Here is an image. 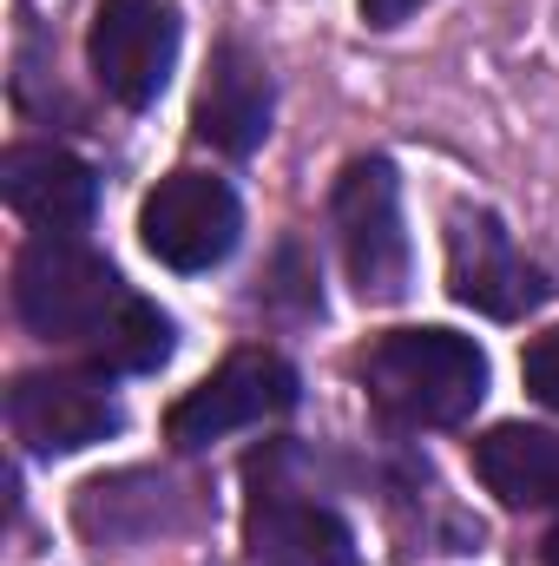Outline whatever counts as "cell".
<instances>
[{"label": "cell", "mask_w": 559, "mask_h": 566, "mask_svg": "<svg viewBox=\"0 0 559 566\" xmlns=\"http://www.w3.org/2000/svg\"><path fill=\"white\" fill-rule=\"evenodd\" d=\"M171 343H178V329H171V316L133 290V303L106 323V336L93 343V363L106 369V376H151V369H165L171 363Z\"/></svg>", "instance_id": "13"}, {"label": "cell", "mask_w": 559, "mask_h": 566, "mask_svg": "<svg viewBox=\"0 0 559 566\" xmlns=\"http://www.w3.org/2000/svg\"><path fill=\"white\" fill-rule=\"evenodd\" d=\"M474 474L507 507H559V434L534 422H500L474 441Z\"/></svg>", "instance_id": "12"}, {"label": "cell", "mask_w": 559, "mask_h": 566, "mask_svg": "<svg viewBox=\"0 0 559 566\" xmlns=\"http://www.w3.org/2000/svg\"><path fill=\"white\" fill-rule=\"evenodd\" d=\"M251 481H257L244 507L251 566H362L356 527L329 501H309L303 488H283L271 474H251Z\"/></svg>", "instance_id": "9"}, {"label": "cell", "mask_w": 559, "mask_h": 566, "mask_svg": "<svg viewBox=\"0 0 559 566\" xmlns=\"http://www.w3.org/2000/svg\"><path fill=\"white\" fill-rule=\"evenodd\" d=\"M540 560H547V566H559V527L547 534V541H540Z\"/></svg>", "instance_id": "16"}, {"label": "cell", "mask_w": 559, "mask_h": 566, "mask_svg": "<svg viewBox=\"0 0 559 566\" xmlns=\"http://www.w3.org/2000/svg\"><path fill=\"white\" fill-rule=\"evenodd\" d=\"M139 238L158 264H171V271H184V277H191V271H218V264L238 251V238H244V205H238V191H231L224 178H211V171H171V178H158V191L145 198Z\"/></svg>", "instance_id": "5"}, {"label": "cell", "mask_w": 559, "mask_h": 566, "mask_svg": "<svg viewBox=\"0 0 559 566\" xmlns=\"http://www.w3.org/2000/svg\"><path fill=\"white\" fill-rule=\"evenodd\" d=\"M447 290L467 310L500 316V323H514V316H527L553 296L547 271L520 258L514 231L494 211H454L447 218Z\"/></svg>", "instance_id": "8"}, {"label": "cell", "mask_w": 559, "mask_h": 566, "mask_svg": "<svg viewBox=\"0 0 559 566\" xmlns=\"http://www.w3.org/2000/svg\"><path fill=\"white\" fill-rule=\"evenodd\" d=\"M369 402L402 428H454L487 396V356L461 329H389L362 356Z\"/></svg>", "instance_id": "1"}, {"label": "cell", "mask_w": 559, "mask_h": 566, "mask_svg": "<svg viewBox=\"0 0 559 566\" xmlns=\"http://www.w3.org/2000/svg\"><path fill=\"white\" fill-rule=\"evenodd\" d=\"M0 198L40 238H73L99 211V178L66 145H7V158H0Z\"/></svg>", "instance_id": "10"}, {"label": "cell", "mask_w": 559, "mask_h": 566, "mask_svg": "<svg viewBox=\"0 0 559 566\" xmlns=\"http://www.w3.org/2000/svg\"><path fill=\"white\" fill-rule=\"evenodd\" d=\"M342 271L356 283L362 303H402L409 296V231H402V178L382 151L349 158L329 198Z\"/></svg>", "instance_id": "3"}, {"label": "cell", "mask_w": 559, "mask_h": 566, "mask_svg": "<svg viewBox=\"0 0 559 566\" xmlns=\"http://www.w3.org/2000/svg\"><path fill=\"white\" fill-rule=\"evenodd\" d=\"M126 303H133L126 277L80 238H33L13 264V310L40 343L93 349Z\"/></svg>", "instance_id": "2"}, {"label": "cell", "mask_w": 559, "mask_h": 566, "mask_svg": "<svg viewBox=\"0 0 559 566\" xmlns=\"http://www.w3.org/2000/svg\"><path fill=\"white\" fill-rule=\"evenodd\" d=\"M271 113H277V86H271V66L244 46V40H224L211 53V73L198 86V139L231 151V158H251L257 145L271 139Z\"/></svg>", "instance_id": "11"}, {"label": "cell", "mask_w": 559, "mask_h": 566, "mask_svg": "<svg viewBox=\"0 0 559 566\" xmlns=\"http://www.w3.org/2000/svg\"><path fill=\"white\" fill-rule=\"evenodd\" d=\"M303 396V376L283 363L277 349H238L224 356L198 389H184L165 416V434L171 448H211L238 428H257V422H277L296 409Z\"/></svg>", "instance_id": "4"}, {"label": "cell", "mask_w": 559, "mask_h": 566, "mask_svg": "<svg viewBox=\"0 0 559 566\" xmlns=\"http://www.w3.org/2000/svg\"><path fill=\"white\" fill-rule=\"evenodd\" d=\"M520 382H527V396H534L540 409H553L559 416V329H547V336L527 343V356H520Z\"/></svg>", "instance_id": "14"}, {"label": "cell", "mask_w": 559, "mask_h": 566, "mask_svg": "<svg viewBox=\"0 0 559 566\" xmlns=\"http://www.w3.org/2000/svg\"><path fill=\"white\" fill-rule=\"evenodd\" d=\"M421 7H428V0H362V20H369V27H402Z\"/></svg>", "instance_id": "15"}, {"label": "cell", "mask_w": 559, "mask_h": 566, "mask_svg": "<svg viewBox=\"0 0 559 566\" xmlns=\"http://www.w3.org/2000/svg\"><path fill=\"white\" fill-rule=\"evenodd\" d=\"M86 60L106 99L145 113L178 66V13L165 0H99L86 27Z\"/></svg>", "instance_id": "7"}, {"label": "cell", "mask_w": 559, "mask_h": 566, "mask_svg": "<svg viewBox=\"0 0 559 566\" xmlns=\"http://www.w3.org/2000/svg\"><path fill=\"white\" fill-rule=\"evenodd\" d=\"M7 422L33 454H80L126 428L106 369H33L7 389Z\"/></svg>", "instance_id": "6"}]
</instances>
